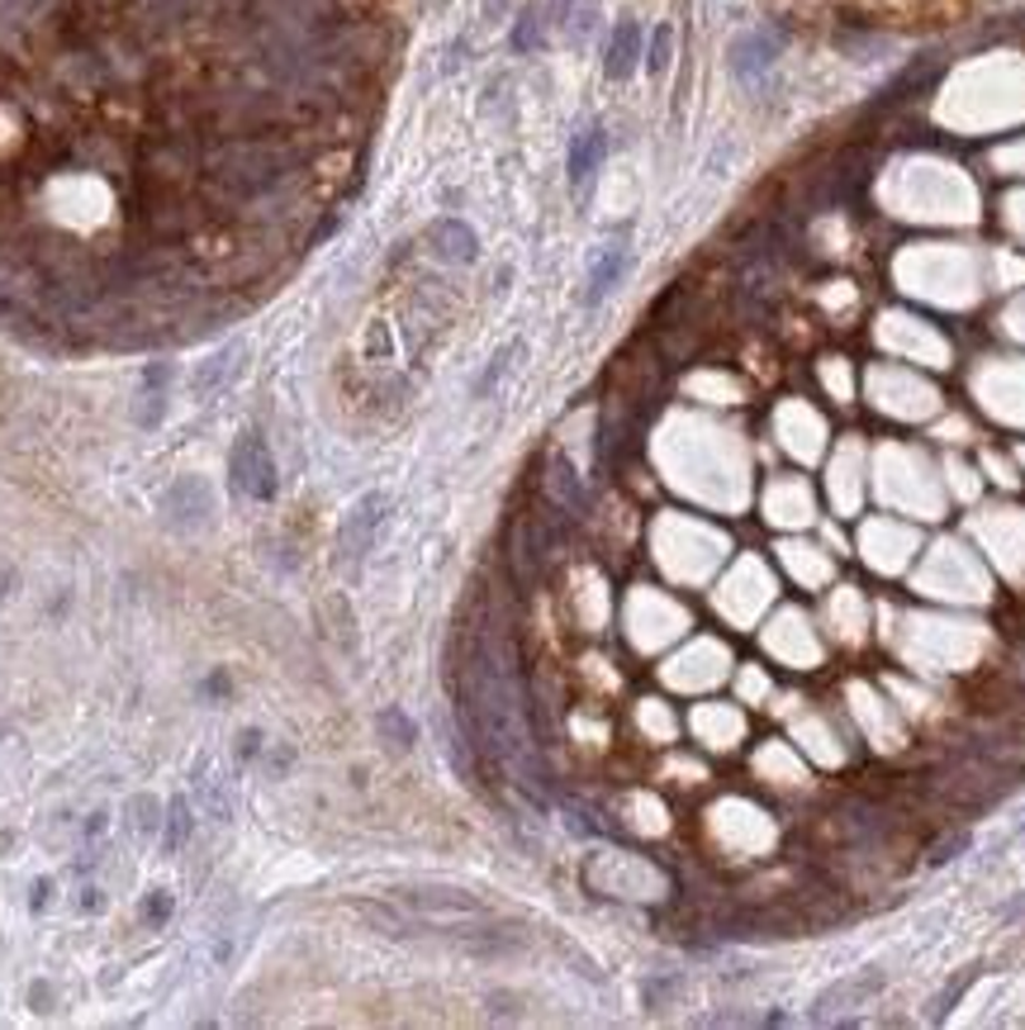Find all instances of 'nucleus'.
Segmentation results:
<instances>
[{
  "instance_id": "nucleus-1",
  "label": "nucleus",
  "mask_w": 1025,
  "mask_h": 1030,
  "mask_svg": "<svg viewBox=\"0 0 1025 1030\" xmlns=\"http://www.w3.org/2000/svg\"><path fill=\"white\" fill-rule=\"evenodd\" d=\"M456 713H461L470 741L480 751H489L499 765H508L518 784H527L533 793L546 789L537 745L527 736V703H523L518 665H512L508 642H499L489 627L480 636H470V646H466Z\"/></svg>"
},
{
  "instance_id": "nucleus-2",
  "label": "nucleus",
  "mask_w": 1025,
  "mask_h": 1030,
  "mask_svg": "<svg viewBox=\"0 0 1025 1030\" xmlns=\"http://www.w3.org/2000/svg\"><path fill=\"white\" fill-rule=\"evenodd\" d=\"M233 489L247 494V499H271L276 494V466H271V452L257 433H242V442L233 447Z\"/></svg>"
},
{
  "instance_id": "nucleus-3",
  "label": "nucleus",
  "mask_w": 1025,
  "mask_h": 1030,
  "mask_svg": "<svg viewBox=\"0 0 1025 1030\" xmlns=\"http://www.w3.org/2000/svg\"><path fill=\"white\" fill-rule=\"evenodd\" d=\"M399 908H409L414 917L428 921V927H456V921L485 917L480 902H470L461 893H399Z\"/></svg>"
},
{
  "instance_id": "nucleus-4",
  "label": "nucleus",
  "mask_w": 1025,
  "mask_h": 1030,
  "mask_svg": "<svg viewBox=\"0 0 1025 1030\" xmlns=\"http://www.w3.org/2000/svg\"><path fill=\"white\" fill-rule=\"evenodd\" d=\"M779 33H765V29H750V33H740V39L732 43L727 52V62H732V72L740 81H759L774 67V58H779Z\"/></svg>"
},
{
  "instance_id": "nucleus-5",
  "label": "nucleus",
  "mask_w": 1025,
  "mask_h": 1030,
  "mask_svg": "<svg viewBox=\"0 0 1025 1030\" xmlns=\"http://www.w3.org/2000/svg\"><path fill=\"white\" fill-rule=\"evenodd\" d=\"M428 242H432V252L451 266H470L480 257V238H475V228L466 219H437L428 228Z\"/></svg>"
},
{
  "instance_id": "nucleus-6",
  "label": "nucleus",
  "mask_w": 1025,
  "mask_h": 1030,
  "mask_svg": "<svg viewBox=\"0 0 1025 1030\" xmlns=\"http://www.w3.org/2000/svg\"><path fill=\"white\" fill-rule=\"evenodd\" d=\"M878 988H883V973L878 969H864V973H855V979H845V983H836L830 992H822L817 1011H812V1021H836L840 1007H859L864 998H874Z\"/></svg>"
},
{
  "instance_id": "nucleus-7",
  "label": "nucleus",
  "mask_w": 1025,
  "mask_h": 1030,
  "mask_svg": "<svg viewBox=\"0 0 1025 1030\" xmlns=\"http://www.w3.org/2000/svg\"><path fill=\"white\" fill-rule=\"evenodd\" d=\"M636 62H641V24H636V20H617L613 39H608V52H604L608 81H627L636 72Z\"/></svg>"
},
{
  "instance_id": "nucleus-8",
  "label": "nucleus",
  "mask_w": 1025,
  "mask_h": 1030,
  "mask_svg": "<svg viewBox=\"0 0 1025 1030\" xmlns=\"http://www.w3.org/2000/svg\"><path fill=\"white\" fill-rule=\"evenodd\" d=\"M380 518H385V494H366V499L347 513V523H342V546H347L351 556H361L366 546H370Z\"/></svg>"
},
{
  "instance_id": "nucleus-9",
  "label": "nucleus",
  "mask_w": 1025,
  "mask_h": 1030,
  "mask_svg": "<svg viewBox=\"0 0 1025 1030\" xmlns=\"http://www.w3.org/2000/svg\"><path fill=\"white\" fill-rule=\"evenodd\" d=\"M604 152H608L604 123H589L585 133H575V143H570V186H585L589 176L598 171V162H604Z\"/></svg>"
},
{
  "instance_id": "nucleus-10",
  "label": "nucleus",
  "mask_w": 1025,
  "mask_h": 1030,
  "mask_svg": "<svg viewBox=\"0 0 1025 1030\" xmlns=\"http://www.w3.org/2000/svg\"><path fill=\"white\" fill-rule=\"evenodd\" d=\"M627 271V242H608L604 252L594 257V271H589V290H585V305H598L617 280H623Z\"/></svg>"
},
{
  "instance_id": "nucleus-11",
  "label": "nucleus",
  "mask_w": 1025,
  "mask_h": 1030,
  "mask_svg": "<svg viewBox=\"0 0 1025 1030\" xmlns=\"http://www.w3.org/2000/svg\"><path fill=\"white\" fill-rule=\"evenodd\" d=\"M546 485H551V499H556L565 513H575V518H585V513H589V494H585V485H579V475L570 471V460H565V456L551 460V475H546Z\"/></svg>"
},
{
  "instance_id": "nucleus-12",
  "label": "nucleus",
  "mask_w": 1025,
  "mask_h": 1030,
  "mask_svg": "<svg viewBox=\"0 0 1025 1030\" xmlns=\"http://www.w3.org/2000/svg\"><path fill=\"white\" fill-rule=\"evenodd\" d=\"M669 58H675V29L656 24V33H650V48H646V72L650 77H665L669 72Z\"/></svg>"
},
{
  "instance_id": "nucleus-13",
  "label": "nucleus",
  "mask_w": 1025,
  "mask_h": 1030,
  "mask_svg": "<svg viewBox=\"0 0 1025 1030\" xmlns=\"http://www.w3.org/2000/svg\"><path fill=\"white\" fill-rule=\"evenodd\" d=\"M233 357H238V351L228 347L223 357H215V362H209V366L200 370V380H196V389H200V395H209V389H215V380H223V376H228V366H233Z\"/></svg>"
},
{
  "instance_id": "nucleus-14",
  "label": "nucleus",
  "mask_w": 1025,
  "mask_h": 1030,
  "mask_svg": "<svg viewBox=\"0 0 1025 1030\" xmlns=\"http://www.w3.org/2000/svg\"><path fill=\"white\" fill-rule=\"evenodd\" d=\"M512 48H518V52H533L537 48V10H523L518 29H512Z\"/></svg>"
},
{
  "instance_id": "nucleus-15",
  "label": "nucleus",
  "mask_w": 1025,
  "mask_h": 1030,
  "mask_svg": "<svg viewBox=\"0 0 1025 1030\" xmlns=\"http://www.w3.org/2000/svg\"><path fill=\"white\" fill-rule=\"evenodd\" d=\"M380 726H390V732H395V745H414V722L404 717V713H395V707L380 717Z\"/></svg>"
},
{
  "instance_id": "nucleus-16",
  "label": "nucleus",
  "mask_w": 1025,
  "mask_h": 1030,
  "mask_svg": "<svg viewBox=\"0 0 1025 1030\" xmlns=\"http://www.w3.org/2000/svg\"><path fill=\"white\" fill-rule=\"evenodd\" d=\"M512 351H518V347H508V351H499V357H494V366H489L485 376H480V385H475V395H485V389H489L494 380L504 376V370H508V357H512Z\"/></svg>"
},
{
  "instance_id": "nucleus-17",
  "label": "nucleus",
  "mask_w": 1025,
  "mask_h": 1030,
  "mask_svg": "<svg viewBox=\"0 0 1025 1030\" xmlns=\"http://www.w3.org/2000/svg\"><path fill=\"white\" fill-rule=\"evenodd\" d=\"M968 845V831H959V836H954V841H945L941 850H935V855H931V864H945V860H954V855H959V850Z\"/></svg>"
},
{
  "instance_id": "nucleus-18",
  "label": "nucleus",
  "mask_w": 1025,
  "mask_h": 1030,
  "mask_svg": "<svg viewBox=\"0 0 1025 1030\" xmlns=\"http://www.w3.org/2000/svg\"><path fill=\"white\" fill-rule=\"evenodd\" d=\"M441 6H447V0H441Z\"/></svg>"
}]
</instances>
